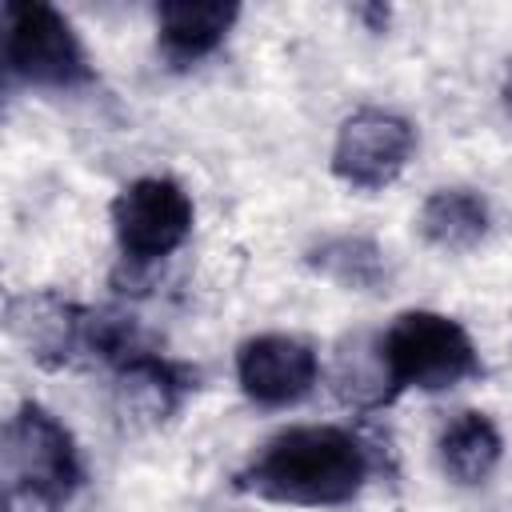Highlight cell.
Listing matches in <instances>:
<instances>
[{"label": "cell", "mask_w": 512, "mask_h": 512, "mask_svg": "<svg viewBox=\"0 0 512 512\" xmlns=\"http://www.w3.org/2000/svg\"><path fill=\"white\" fill-rule=\"evenodd\" d=\"M372 476V456L352 428L296 424L260 444L236 472V488L288 508H344Z\"/></svg>", "instance_id": "cell-1"}, {"label": "cell", "mask_w": 512, "mask_h": 512, "mask_svg": "<svg viewBox=\"0 0 512 512\" xmlns=\"http://www.w3.org/2000/svg\"><path fill=\"white\" fill-rule=\"evenodd\" d=\"M84 484V460L72 432L36 400H24L4 424V500L8 512H60Z\"/></svg>", "instance_id": "cell-2"}, {"label": "cell", "mask_w": 512, "mask_h": 512, "mask_svg": "<svg viewBox=\"0 0 512 512\" xmlns=\"http://www.w3.org/2000/svg\"><path fill=\"white\" fill-rule=\"evenodd\" d=\"M388 396L400 392H444L480 376V352L456 316L432 308L400 312L376 344Z\"/></svg>", "instance_id": "cell-3"}, {"label": "cell", "mask_w": 512, "mask_h": 512, "mask_svg": "<svg viewBox=\"0 0 512 512\" xmlns=\"http://www.w3.org/2000/svg\"><path fill=\"white\" fill-rule=\"evenodd\" d=\"M4 68L20 84L52 92H72L96 80L92 60L68 16L40 0L4 4Z\"/></svg>", "instance_id": "cell-4"}, {"label": "cell", "mask_w": 512, "mask_h": 512, "mask_svg": "<svg viewBox=\"0 0 512 512\" xmlns=\"http://www.w3.org/2000/svg\"><path fill=\"white\" fill-rule=\"evenodd\" d=\"M196 208L192 196L168 176H140L124 184L112 200L116 248L132 264H160L192 236Z\"/></svg>", "instance_id": "cell-5"}, {"label": "cell", "mask_w": 512, "mask_h": 512, "mask_svg": "<svg viewBox=\"0 0 512 512\" xmlns=\"http://www.w3.org/2000/svg\"><path fill=\"white\" fill-rule=\"evenodd\" d=\"M416 152V128L392 108H360L344 116L332 140V172L348 188H388Z\"/></svg>", "instance_id": "cell-6"}, {"label": "cell", "mask_w": 512, "mask_h": 512, "mask_svg": "<svg viewBox=\"0 0 512 512\" xmlns=\"http://www.w3.org/2000/svg\"><path fill=\"white\" fill-rule=\"evenodd\" d=\"M320 380V356L308 340L264 332L236 348V384L260 408L300 404Z\"/></svg>", "instance_id": "cell-7"}, {"label": "cell", "mask_w": 512, "mask_h": 512, "mask_svg": "<svg viewBox=\"0 0 512 512\" xmlns=\"http://www.w3.org/2000/svg\"><path fill=\"white\" fill-rule=\"evenodd\" d=\"M8 328L40 364H68L96 344V316L52 292L16 296L8 304Z\"/></svg>", "instance_id": "cell-8"}, {"label": "cell", "mask_w": 512, "mask_h": 512, "mask_svg": "<svg viewBox=\"0 0 512 512\" xmlns=\"http://www.w3.org/2000/svg\"><path fill=\"white\" fill-rule=\"evenodd\" d=\"M236 20H240V8L224 0H168L156 8V40L164 60H172L176 68H188L212 56L228 40Z\"/></svg>", "instance_id": "cell-9"}, {"label": "cell", "mask_w": 512, "mask_h": 512, "mask_svg": "<svg viewBox=\"0 0 512 512\" xmlns=\"http://www.w3.org/2000/svg\"><path fill=\"white\" fill-rule=\"evenodd\" d=\"M436 456H440V468H444V476L452 484L476 488V484H484L500 468V460H504V436H500V428H496V420L488 412L464 408V412H456L440 428Z\"/></svg>", "instance_id": "cell-10"}, {"label": "cell", "mask_w": 512, "mask_h": 512, "mask_svg": "<svg viewBox=\"0 0 512 512\" xmlns=\"http://www.w3.org/2000/svg\"><path fill=\"white\" fill-rule=\"evenodd\" d=\"M420 236L440 252H472L488 236V200L472 188H436L420 204Z\"/></svg>", "instance_id": "cell-11"}, {"label": "cell", "mask_w": 512, "mask_h": 512, "mask_svg": "<svg viewBox=\"0 0 512 512\" xmlns=\"http://www.w3.org/2000/svg\"><path fill=\"white\" fill-rule=\"evenodd\" d=\"M312 268L324 272L328 280L344 284V288H356V292H372L388 268H384V252L364 240V236H336V240H324L320 248H312Z\"/></svg>", "instance_id": "cell-12"}, {"label": "cell", "mask_w": 512, "mask_h": 512, "mask_svg": "<svg viewBox=\"0 0 512 512\" xmlns=\"http://www.w3.org/2000/svg\"><path fill=\"white\" fill-rule=\"evenodd\" d=\"M500 100H504V108H508V116H512V64H508V72H504V84H500Z\"/></svg>", "instance_id": "cell-13"}]
</instances>
